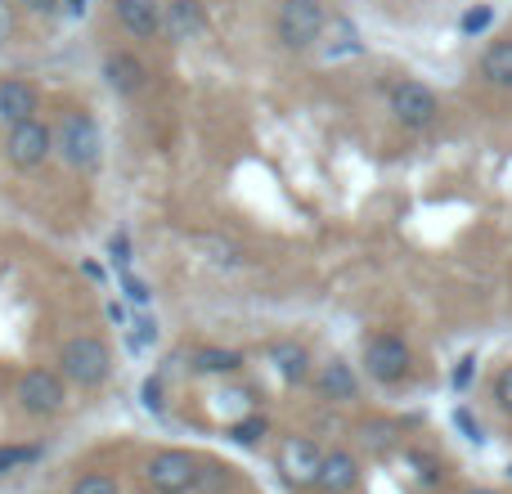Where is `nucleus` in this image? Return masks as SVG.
<instances>
[{"label": "nucleus", "instance_id": "obj_19", "mask_svg": "<svg viewBox=\"0 0 512 494\" xmlns=\"http://www.w3.org/2000/svg\"><path fill=\"white\" fill-rule=\"evenodd\" d=\"M194 247L203 252L207 265H221V270H239V265H243V252H239V247L225 243V239H216V234H198Z\"/></svg>", "mask_w": 512, "mask_h": 494}, {"label": "nucleus", "instance_id": "obj_31", "mask_svg": "<svg viewBox=\"0 0 512 494\" xmlns=\"http://www.w3.org/2000/svg\"><path fill=\"white\" fill-rule=\"evenodd\" d=\"M468 378H472V360H463V369L454 373V382H459V387H463V382H468Z\"/></svg>", "mask_w": 512, "mask_h": 494}, {"label": "nucleus", "instance_id": "obj_21", "mask_svg": "<svg viewBox=\"0 0 512 494\" xmlns=\"http://www.w3.org/2000/svg\"><path fill=\"white\" fill-rule=\"evenodd\" d=\"M36 454H41L36 445H0V477H9V472L27 468Z\"/></svg>", "mask_w": 512, "mask_h": 494}, {"label": "nucleus", "instance_id": "obj_22", "mask_svg": "<svg viewBox=\"0 0 512 494\" xmlns=\"http://www.w3.org/2000/svg\"><path fill=\"white\" fill-rule=\"evenodd\" d=\"M230 486V472L221 468V463H203V472H198V490L203 494H221Z\"/></svg>", "mask_w": 512, "mask_h": 494}, {"label": "nucleus", "instance_id": "obj_7", "mask_svg": "<svg viewBox=\"0 0 512 494\" xmlns=\"http://www.w3.org/2000/svg\"><path fill=\"white\" fill-rule=\"evenodd\" d=\"M14 400L23 414L32 418H50L63 409V400H68V391H63V378L54 369H27L23 378H18L14 387Z\"/></svg>", "mask_w": 512, "mask_h": 494}, {"label": "nucleus", "instance_id": "obj_11", "mask_svg": "<svg viewBox=\"0 0 512 494\" xmlns=\"http://www.w3.org/2000/svg\"><path fill=\"white\" fill-rule=\"evenodd\" d=\"M315 391L328 405H351V400H360V378L346 360H324L315 373Z\"/></svg>", "mask_w": 512, "mask_h": 494}, {"label": "nucleus", "instance_id": "obj_8", "mask_svg": "<svg viewBox=\"0 0 512 494\" xmlns=\"http://www.w3.org/2000/svg\"><path fill=\"white\" fill-rule=\"evenodd\" d=\"M324 454L328 450L319 441H310V436H283L274 463H279V477L288 486H315L319 468H324Z\"/></svg>", "mask_w": 512, "mask_h": 494}, {"label": "nucleus", "instance_id": "obj_13", "mask_svg": "<svg viewBox=\"0 0 512 494\" xmlns=\"http://www.w3.org/2000/svg\"><path fill=\"white\" fill-rule=\"evenodd\" d=\"M36 86L32 81H23V77H5L0 81V126H18V122H27V117H36Z\"/></svg>", "mask_w": 512, "mask_h": 494}, {"label": "nucleus", "instance_id": "obj_28", "mask_svg": "<svg viewBox=\"0 0 512 494\" xmlns=\"http://www.w3.org/2000/svg\"><path fill=\"white\" fill-rule=\"evenodd\" d=\"M18 5H23L27 14H54V9H59V0H18Z\"/></svg>", "mask_w": 512, "mask_h": 494}, {"label": "nucleus", "instance_id": "obj_26", "mask_svg": "<svg viewBox=\"0 0 512 494\" xmlns=\"http://www.w3.org/2000/svg\"><path fill=\"white\" fill-rule=\"evenodd\" d=\"M153 337H158L153 319H140V324H135V333H131V346H135V351H144V346H153Z\"/></svg>", "mask_w": 512, "mask_h": 494}, {"label": "nucleus", "instance_id": "obj_3", "mask_svg": "<svg viewBox=\"0 0 512 494\" xmlns=\"http://www.w3.org/2000/svg\"><path fill=\"white\" fill-rule=\"evenodd\" d=\"M328 14L324 0H279V14H274V36H279L283 50H310V45L324 36Z\"/></svg>", "mask_w": 512, "mask_h": 494}, {"label": "nucleus", "instance_id": "obj_9", "mask_svg": "<svg viewBox=\"0 0 512 494\" xmlns=\"http://www.w3.org/2000/svg\"><path fill=\"white\" fill-rule=\"evenodd\" d=\"M436 113H441V104H436V95L423 81H396L391 86V117L405 131H427L436 122Z\"/></svg>", "mask_w": 512, "mask_h": 494}, {"label": "nucleus", "instance_id": "obj_10", "mask_svg": "<svg viewBox=\"0 0 512 494\" xmlns=\"http://www.w3.org/2000/svg\"><path fill=\"white\" fill-rule=\"evenodd\" d=\"M162 9L167 5H158V0H113L117 27L126 36H135V41H149V36L162 32Z\"/></svg>", "mask_w": 512, "mask_h": 494}, {"label": "nucleus", "instance_id": "obj_23", "mask_svg": "<svg viewBox=\"0 0 512 494\" xmlns=\"http://www.w3.org/2000/svg\"><path fill=\"white\" fill-rule=\"evenodd\" d=\"M265 432H270V423H265V418H248V423H243V418H239V423L230 427V436H234V441H239V445H256Z\"/></svg>", "mask_w": 512, "mask_h": 494}, {"label": "nucleus", "instance_id": "obj_17", "mask_svg": "<svg viewBox=\"0 0 512 494\" xmlns=\"http://www.w3.org/2000/svg\"><path fill=\"white\" fill-rule=\"evenodd\" d=\"M189 369H194L198 378H230V373L243 369V355L239 351H225V346H203V351H194Z\"/></svg>", "mask_w": 512, "mask_h": 494}, {"label": "nucleus", "instance_id": "obj_5", "mask_svg": "<svg viewBox=\"0 0 512 494\" xmlns=\"http://www.w3.org/2000/svg\"><path fill=\"white\" fill-rule=\"evenodd\" d=\"M409 369H414V355H409L400 333H373L369 342H364V373H369L373 382L396 387V382L409 378Z\"/></svg>", "mask_w": 512, "mask_h": 494}, {"label": "nucleus", "instance_id": "obj_32", "mask_svg": "<svg viewBox=\"0 0 512 494\" xmlns=\"http://www.w3.org/2000/svg\"><path fill=\"white\" fill-rule=\"evenodd\" d=\"M68 9H72V14H86V5H81V0H68Z\"/></svg>", "mask_w": 512, "mask_h": 494}, {"label": "nucleus", "instance_id": "obj_18", "mask_svg": "<svg viewBox=\"0 0 512 494\" xmlns=\"http://www.w3.org/2000/svg\"><path fill=\"white\" fill-rule=\"evenodd\" d=\"M481 81L499 90H512V41H495L481 54Z\"/></svg>", "mask_w": 512, "mask_h": 494}, {"label": "nucleus", "instance_id": "obj_33", "mask_svg": "<svg viewBox=\"0 0 512 494\" xmlns=\"http://www.w3.org/2000/svg\"><path fill=\"white\" fill-rule=\"evenodd\" d=\"M468 494H499V490H468Z\"/></svg>", "mask_w": 512, "mask_h": 494}, {"label": "nucleus", "instance_id": "obj_25", "mask_svg": "<svg viewBox=\"0 0 512 494\" xmlns=\"http://www.w3.org/2000/svg\"><path fill=\"white\" fill-rule=\"evenodd\" d=\"M490 27V5H477L472 14H463V32H486Z\"/></svg>", "mask_w": 512, "mask_h": 494}, {"label": "nucleus", "instance_id": "obj_16", "mask_svg": "<svg viewBox=\"0 0 512 494\" xmlns=\"http://www.w3.org/2000/svg\"><path fill=\"white\" fill-rule=\"evenodd\" d=\"M270 364L279 369V378L283 382H306V378H315V369H310V351L301 342H274L270 346Z\"/></svg>", "mask_w": 512, "mask_h": 494}, {"label": "nucleus", "instance_id": "obj_12", "mask_svg": "<svg viewBox=\"0 0 512 494\" xmlns=\"http://www.w3.org/2000/svg\"><path fill=\"white\" fill-rule=\"evenodd\" d=\"M104 77H108V86L117 90V95H126V99H135V95H144V86H149V68H144V59H135L131 50H113L104 59Z\"/></svg>", "mask_w": 512, "mask_h": 494}, {"label": "nucleus", "instance_id": "obj_29", "mask_svg": "<svg viewBox=\"0 0 512 494\" xmlns=\"http://www.w3.org/2000/svg\"><path fill=\"white\" fill-rule=\"evenodd\" d=\"M499 400H504V405L512 409V369L499 373Z\"/></svg>", "mask_w": 512, "mask_h": 494}, {"label": "nucleus", "instance_id": "obj_14", "mask_svg": "<svg viewBox=\"0 0 512 494\" xmlns=\"http://www.w3.org/2000/svg\"><path fill=\"white\" fill-rule=\"evenodd\" d=\"M162 32H167L171 41H194L198 32H207L203 0H171V5L162 9Z\"/></svg>", "mask_w": 512, "mask_h": 494}, {"label": "nucleus", "instance_id": "obj_30", "mask_svg": "<svg viewBox=\"0 0 512 494\" xmlns=\"http://www.w3.org/2000/svg\"><path fill=\"white\" fill-rule=\"evenodd\" d=\"M113 261H117V265H126V261H131V243H126L122 234H117V239H113Z\"/></svg>", "mask_w": 512, "mask_h": 494}, {"label": "nucleus", "instance_id": "obj_15", "mask_svg": "<svg viewBox=\"0 0 512 494\" xmlns=\"http://www.w3.org/2000/svg\"><path fill=\"white\" fill-rule=\"evenodd\" d=\"M315 486L324 494H351L355 486H360V463H355V454L351 450H328Z\"/></svg>", "mask_w": 512, "mask_h": 494}, {"label": "nucleus", "instance_id": "obj_1", "mask_svg": "<svg viewBox=\"0 0 512 494\" xmlns=\"http://www.w3.org/2000/svg\"><path fill=\"white\" fill-rule=\"evenodd\" d=\"M54 153L63 158V167L81 171V176L99 171V162H104V131H99V122L86 108L63 113L59 131H54Z\"/></svg>", "mask_w": 512, "mask_h": 494}, {"label": "nucleus", "instance_id": "obj_6", "mask_svg": "<svg viewBox=\"0 0 512 494\" xmlns=\"http://www.w3.org/2000/svg\"><path fill=\"white\" fill-rule=\"evenodd\" d=\"M50 153H54V131L41 122V117H27V122H18L5 131V162L14 171H36Z\"/></svg>", "mask_w": 512, "mask_h": 494}, {"label": "nucleus", "instance_id": "obj_20", "mask_svg": "<svg viewBox=\"0 0 512 494\" xmlns=\"http://www.w3.org/2000/svg\"><path fill=\"white\" fill-rule=\"evenodd\" d=\"M68 494H122V490H117L113 472H81V477L72 481Z\"/></svg>", "mask_w": 512, "mask_h": 494}, {"label": "nucleus", "instance_id": "obj_4", "mask_svg": "<svg viewBox=\"0 0 512 494\" xmlns=\"http://www.w3.org/2000/svg\"><path fill=\"white\" fill-rule=\"evenodd\" d=\"M198 472H203V459H194L189 450H158L149 463H144V481H149L153 494L198 490Z\"/></svg>", "mask_w": 512, "mask_h": 494}, {"label": "nucleus", "instance_id": "obj_2", "mask_svg": "<svg viewBox=\"0 0 512 494\" xmlns=\"http://www.w3.org/2000/svg\"><path fill=\"white\" fill-rule=\"evenodd\" d=\"M59 369L77 387H104L113 378V351H108L104 337H90V333L68 337L59 346Z\"/></svg>", "mask_w": 512, "mask_h": 494}, {"label": "nucleus", "instance_id": "obj_24", "mask_svg": "<svg viewBox=\"0 0 512 494\" xmlns=\"http://www.w3.org/2000/svg\"><path fill=\"white\" fill-rule=\"evenodd\" d=\"M18 32V5L14 0H0V45H9Z\"/></svg>", "mask_w": 512, "mask_h": 494}, {"label": "nucleus", "instance_id": "obj_27", "mask_svg": "<svg viewBox=\"0 0 512 494\" xmlns=\"http://www.w3.org/2000/svg\"><path fill=\"white\" fill-rule=\"evenodd\" d=\"M126 297H131L135 306H144V301H149V283H140V279H126Z\"/></svg>", "mask_w": 512, "mask_h": 494}]
</instances>
